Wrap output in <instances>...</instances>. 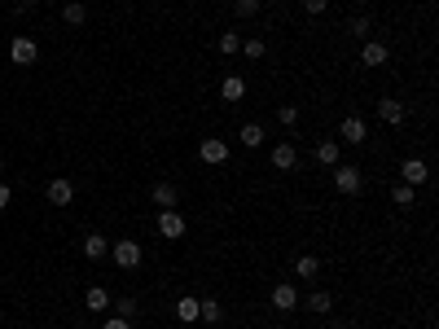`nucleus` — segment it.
I'll return each instance as SVG.
<instances>
[{"label":"nucleus","mask_w":439,"mask_h":329,"mask_svg":"<svg viewBox=\"0 0 439 329\" xmlns=\"http://www.w3.org/2000/svg\"><path fill=\"white\" fill-rule=\"evenodd\" d=\"M110 255H115V263L123 272H137L141 268V259H145V251H141V241L137 237H119L115 246H110Z\"/></svg>","instance_id":"f257e3e1"},{"label":"nucleus","mask_w":439,"mask_h":329,"mask_svg":"<svg viewBox=\"0 0 439 329\" xmlns=\"http://www.w3.org/2000/svg\"><path fill=\"white\" fill-rule=\"evenodd\" d=\"M334 189L343 193V197H356L365 189V176H361V167H351V162H338L334 167Z\"/></svg>","instance_id":"f03ea898"},{"label":"nucleus","mask_w":439,"mask_h":329,"mask_svg":"<svg viewBox=\"0 0 439 329\" xmlns=\"http://www.w3.org/2000/svg\"><path fill=\"white\" fill-rule=\"evenodd\" d=\"M40 57V44L31 40V36H13V44H9V62L13 66H31Z\"/></svg>","instance_id":"7ed1b4c3"},{"label":"nucleus","mask_w":439,"mask_h":329,"mask_svg":"<svg viewBox=\"0 0 439 329\" xmlns=\"http://www.w3.org/2000/svg\"><path fill=\"white\" fill-rule=\"evenodd\" d=\"M426 180H431V167H426V158H404V167H400V185L417 189V185H426Z\"/></svg>","instance_id":"20e7f679"},{"label":"nucleus","mask_w":439,"mask_h":329,"mask_svg":"<svg viewBox=\"0 0 439 329\" xmlns=\"http://www.w3.org/2000/svg\"><path fill=\"white\" fill-rule=\"evenodd\" d=\"M158 233L162 237H167V241H181L185 237V216H181V211H158Z\"/></svg>","instance_id":"39448f33"},{"label":"nucleus","mask_w":439,"mask_h":329,"mask_svg":"<svg viewBox=\"0 0 439 329\" xmlns=\"http://www.w3.org/2000/svg\"><path fill=\"white\" fill-rule=\"evenodd\" d=\"M198 158L211 162V167H220V162H229V145H224L220 136H207V141L198 145Z\"/></svg>","instance_id":"423d86ee"},{"label":"nucleus","mask_w":439,"mask_h":329,"mask_svg":"<svg viewBox=\"0 0 439 329\" xmlns=\"http://www.w3.org/2000/svg\"><path fill=\"white\" fill-rule=\"evenodd\" d=\"M48 202H53V206H71L75 202V185H71V180L67 176H57V180H48Z\"/></svg>","instance_id":"0eeeda50"},{"label":"nucleus","mask_w":439,"mask_h":329,"mask_svg":"<svg viewBox=\"0 0 439 329\" xmlns=\"http://www.w3.org/2000/svg\"><path fill=\"white\" fill-rule=\"evenodd\" d=\"M272 307L277 312H295V307H303V299H299V290L290 281H281V286H272Z\"/></svg>","instance_id":"6e6552de"},{"label":"nucleus","mask_w":439,"mask_h":329,"mask_svg":"<svg viewBox=\"0 0 439 329\" xmlns=\"http://www.w3.org/2000/svg\"><path fill=\"white\" fill-rule=\"evenodd\" d=\"M361 62L369 66V71H378V66H386V62H391V53H386V44H382V40H365V48H361Z\"/></svg>","instance_id":"1a4fd4ad"},{"label":"nucleus","mask_w":439,"mask_h":329,"mask_svg":"<svg viewBox=\"0 0 439 329\" xmlns=\"http://www.w3.org/2000/svg\"><path fill=\"white\" fill-rule=\"evenodd\" d=\"M272 167H277V172H295V167H299V150H295L290 141L272 145Z\"/></svg>","instance_id":"9d476101"},{"label":"nucleus","mask_w":439,"mask_h":329,"mask_svg":"<svg viewBox=\"0 0 439 329\" xmlns=\"http://www.w3.org/2000/svg\"><path fill=\"white\" fill-rule=\"evenodd\" d=\"M338 132H343V141H347V145H365V141H369V127H365V119H356V114H347Z\"/></svg>","instance_id":"9b49d317"},{"label":"nucleus","mask_w":439,"mask_h":329,"mask_svg":"<svg viewBox=\"0 0 439 329\" xmlns=\"http://www.w3.org/2000/svg\"><path fill=\"white\" fill-rule=\"evenodd\" d=\"M307 312L330 316V312H334V294H330V290H312V294H307Z\"/></svg>","instance_id":"f8f14e48"},{"label":"nucleus","mask_w":439,"mask_h":329,"mask_svg":"<svg viewBox=\"0 0 439 329\" xmlns=\"http://www.w3.org/2000/svg\"><path fill=\"white\" fill-rule=\"evenodd\" d=\"M198 321L220 325V321H224V303H220V299H198Z\"/></svg>","instance_id":"ddd939ff"},{"label":"nucleus","mask_w":439,"mask_h":329,"mask_svg":"<svg viewBox=\"0 0 439 329\" xmlns=\"http://www.w3.org/2000/svg\"><path fill=\"white\" fill-rule=\"evenodd\" d=\"M378 114H382L386 123H404V114H409V110H404V102H396V97H382V102H378Z\"/></svg>","instance_id":"4468645a"},{"label":"nucleus","mask_w":439,"mask_h":329,"mask_svg":"<svg viewBox=\"0 0 439 329\" xmlns=\"http://www.w3.org/2000/svg\"><path fill=\"white\" fill-rule=\"evenodd\" d=\"M295 276H303V281H316V276H321V259H316V255H299V259H295Z\"/></svg>","instance_id":"2eb2a0df"},{"label":"nucleus","mask_w":439,"mask_h":329,"mask_svg":"<svg viewBox=\"0 0 439 329\" xmlns=\"http://www.w3.org/2000/svg\"><path fill=\"white\" fill-rule=\"evenodd\" d=\"M176 316H181L185 325L198 321V294H181V299H176Z\"/></svg>","instance_id":"dca6fc26"},{"label":"nucleus","mask_w":439,"mask_h":329,"mask_svg":"<svg viewBox=\"0 0 439 329\" xmlns=\"http://www.w3.org/2000/svg\"><path fill=\"white\" fill-rule=\"evenodd\" d=\"M220 97H224V102H242V97H246V79H242V75H229V79L220 84Z\"/></svg>","instance_id":"f3484780"},{"label":"nucleus","mask_w":439,"mask_h":329,"mask_svg":"<svg viewBox=\"0 0 439 329\" xmlns=\"http://www.w3.org/2000/svg\"><path fill=\"white\" fill-rule=\"evenodd\" d=\"M316 162H325V167H338V162H343L338 141H321V145H316Z\"/></svg>","instance_id":"a211bd4d"},{"label":"nucleus","mask_w":439,"mask_h":329,"mask_svg":"<svg viewBox=\"0 0 439 329\" xmlns=\"http://www.w3.org/2000/svg\"><path fill=\"white\" fill-rule=\"evenodd\" d=\"M84 255H88V259H106V255H110V241H106L102 233H88V237H84Z\"/></svg>","instance_id":"6ab92c4d"},{"label":"nucleus","mask_w":439,"mask_h":329,"mask_svg":"<svg viewBox=\"0 0 439 329\" xmlns=\"http://www.w3.org/2000/svg\"><path fill=\"white\" fill-rule=\"evenodd\" d=\"M84 307H88V312H110V290L92 286V290L84 294Z\"/></svg>","instance_id":"aec40b11"},{"label":"nucleus","mask_w":439,"mask_h":329,"mask_svg":"<svg viewBox=\"0 0 439 329\" xmlns=\"http://www.w3.org/2000/svg\"><path fill=\"white\" fill-rule=\"evenodd\" d=\"M62 22H67V27H84L88 22V9L79 5V0H71V5H62Z\"/></svg>","instance_id":"412c9836"},{"label":"nucleus","mask_w":439,"mask_h":329,"mask_svg":"<svg viewBox=\"0 0 439 329\" xmlns=\"http://www.w3.org/2000/svg\"><path fill=\"white\" fill-rule=\"evenodd\" d=\"M154 202H158V211H172V206H176V185L158 180V185H154Z\"/></svg>","instance_id":"4be33fe9"},{"label":"nucleus","mask_w":439,"mask_h":329,"mask_svg":"<svg viewBox=\"0 0 439 329\" xmlns=\"http://www.w3.org/2000/svg\"><path fill=\"white\" fill-rule=\"evenodd\" d=\"M237 136H242V145H246V150H259V145H264V127H259V123H242Z\"/></svg>","instance_id":"5701e85b"},{"label":"nucleus","mask_w":439,"mask_h":329,"mask_svg":"<svg viewBox=\"0 0 439 329\" xmlns=\"http://www.w3.org/2000/svg\"><path fill=\"white\" fill-rule=\"evenodd\" d=\"M391 202H396L400 211H413V206H417V193H413L409 185H396V189H391Z\"/></svg>","instance_id":"b1692460"},{"label":"nucleus","mask_w":439,"mask_h":329,"mask_svg":"<svg viewBox=\"0 0 439 329\" xmlns=\"http://www.w3.org/2000/svg\"><path fill=\"white\" fill-rule=\"evenodd\" d=\"M110 307H115V316H123V321L137 316V299H132V294H123V299H110Z\"/></svg>","instance_id":"393cba45"},{"label":"nucleus","mask_w":439,"mask_h":329,"mask_svg":"<svg viewBox=\"0 0 439 329\" xmlns=\"http://www.w3.org/2000/svg\"><path fill=\"white\" fill-rule=\"evenodd\" d=\"M369 31H373L369 18H351V22H347V36H356V40H369Z\"/></svg>","instance_id":"a878e982"},{"label":"nucleus","mask_w":439,"mask_h":329,"mask_svg":"<svg viewBox=\"0 0 439 329\" xmlns=\"http://www.w3.org/2000/svg\"><path fill=\"white\" fill-rule=\"evenodd\" d=\"M237 48H242V40H237V31H224V36H220V53H224V57H233V53H237Z\"/></svg>","instance_id":"bb28decb"},{"label":"nucleus","mask_w":439,"mask_h":329,"mask_svg":"<svg viewBox=\"0 0 439 329\" xmlns=\"http://www.w3.org/2000/svg\"><path fill=\"white\" fill-rule=\"evenodd\" d=\"M233 13H237V18H255V13H259V0H233Z\"/></svg>","instance_id":"cd10ccee"},{"label":"nucleus","mask_w":439,"mask_h":329,"mask_svg":"<svg viewBox=\"0 0 439 329\" xmlns=\"http://www.w3.org/2000/svg\"><path fill=\"white\" fill-rule=\"evenodd\" d=\"M242 53H246L251 62H259V57L268 53V44H264V40H246V44H242Z\"/></svg>","instance_id":"c85d7f7f"},{"label":"nucleus","mask_w":439,"mask_h":329,"mask_svg":"<svg viewBox=\"0 0 439 329\" xmlns=\"http://www.w3.org/2000/svg\"><path fill=\"white\" fill-rule=\"evenodd\" d=\"M277 119H281V127H295V123H299V106H281Z\"/></svg>","instance_id":"c756f323"},{"label":"nucleus","mask_w":439,"mask_h":329,"mask_svg":"<svg viewBox=\"0 0 439 329\" xmlns=\"http://www.w3.org/2000/svg\"><path fill=\"white\" fill-rule=\"evenodd\" d=\"M303 9H307V13H312V18H321V13H325V9H330V0H303Z\"/></svg>","instance_id":"7c9ffc66"},{"label":"nucleus","mask_w":439,"mask_h":329,"mask_svg":"<svg viewBox=\"0 0 439 329\" xmlns=\"http://www.w3.org/2000/svg\"><path fill=\"white\" fill-rule=\"evenodd\" d=\"M9 202H13V189H9V185H5V180H0V211H5V206H9Z\"/></svg>","instance_id":"2f4dec72"},{"label":"nucleus","mask_w":439,"mask_h":329,"mask_svg":"<svg viewBox=\"0 0 439 329\" xmlns=\"http://www.w3.org/2000/svg\"><path fill=\"white\" fill-rule=\"evenodd\" d=\"M102 329H132V321H123V316H110Z\"/></svg>","instance_id":"473e14b6"},{"label":"nucleus","mask_w":439,"mask_h":329,"mask_svg":"<svg viewBox=\"0 0 439 329\" xmlns=\"http://www.w3.org/2000/svg\"><path fill=\"white\" fill-rule=\"evenodd\" d=\"M36 5H44V0H22V5H18V9H36Z\"/></svg>","instance_id":"72a5a7b5"},{"label":"nucleus","mask_w":439,"mask_h":329,"mask_svg":"<svg viewBox=\"0 0 439 329\" xmlns=\"http://www.w3.org/2000/svg\"><path fill=\"white\" fill-rule=\"evenodd\" d=\"M0 172H5V158H0Z\"/></svg>","instance_id":"f704fd0d"},{"label":"nucleus","mask_w":439,"mask_h":329,"mask_svg":"<svg viewBox=\"0 0 439 329\" xmlns=\"http://www.w3.org/2000/svg\"><path fill=\"white\" fill-rule=\"evenodd\" d=\"M338 329H351V325H338Z\"/></svg>","instance_id":"c9c22d12"},{"label":"nucleus","mask_w":439,"mask_h":329,"mask_svg":"<svg viewBox=\"0 0 439 329\" xmlns=\"http://www.w3.org/2000/svg\"><path fill=\"white\" fill-rule=\"evenodd\" d=\"M295 5H303V0H295Z\"/></svg>","instance_id":"e433bc0d"}]
</instances>
